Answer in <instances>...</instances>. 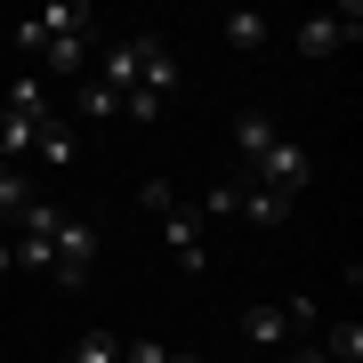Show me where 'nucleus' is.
<instances>
[{"label":"nucleus","mask_w":363,"mask_h":363,"mask_svg":"<svg viewBox=\"0 0 363 363\" xmlns=\"http://www.w3.org/2000/svg\"><path fill=\"white\" fill-rule=\"evenodd\" d=\"M298 331H315L307 298H250L242 307V339L250 347H283V339H298Z\"/></svg>","instance_id":"20e7f679"},{"label":"nucleus","mask_w":363,"mask_h":363,"mask_svg":"<svg viewBox=\"0 0 363 363\" xmlns=\"http://www.w3.org/2000/svg\"><path fill=\"white\" fill-rule=\"evenodd\" d=\"M81 113L89 121H121V97L105 89V81H89V89H81Z\"/></svg>","instance_id":"4468645a"},{"label":"nucleus","mask_w":363,"mask_h":363,"mask_svg":"<svg viewBox=\"0 0 363 363\" xmlns=\"http://www.w3.org/2000/svg\"><path fill=\"white\" fill-rule=\"evenodd\" d=\"M323 355H331V363H363V323H355V315L323 331Z\"/></svg>","instance_id":"f8f14e48"},{"label":"nucleus","mask_w":363,"mask_h":363,"mask_svg":"<svg viewBox=\"0 0 363 363\" xmlns=\"http://www.w3.org/2000/svg\"><path fill=\"white\" fill-rule=\"evenodd\" d=\"M57 267H49V283L57 291H81V274H89V259H97V234H89V218H57Z\"/></svg>","instance_id":"423d86ee"},{"label":"nucleus","mask_w":363,"mask_h":363,"mask_svg":"<svg viewBox=\"0 0 363 363\" xmlns=\"http://www.w3.org/2000/svg\"><path fill=\"white\" fill-rule=\"evenodd\" d=\"M0 105H9V113H33V121H49V81H40V73H16Z\"/></svg>","instance_id":"9b49d317"},{"label":"nucleus","mask_w":363,"mask_h":363,"mask_svg":"<svg viewBox=\"0 0 363 363\" xmlns=\"http://www.w3.org/2000/svg\"><path fill=\"white\" fill-rule=\"evenodd\" d=\"M145 210L162 218V242H169V259H178L186 274H210V218H202V210L186 202L169 178H145Z\"/></svg>","instance_id":"f03ea898"},{"label":"nucleus","mask_w":363,"mask_h":363,"mask_svg":"<svg viewBox=\"0 0 363 363\" xmlns=\"http://www.w3.org/2000/svg\"><path fill=\"white\" fill-rule=\"evenodd\" d=\"M347 40H363V9L347 0V9H315L291 25V57H339Z\"/></svg>","instance_id":"7ed1b4c3"},{"label":"nucleus","mask_w":363,"mask_h":363,"mask_svg":"<svg viewBox=\"0 0 363 363\" xmlns=\"http://www.w3.org/2000/svg\"><path fill=\"white\" fill-rule=\"evenodd\" d=\"M250 186H274L283 202H298V194L315 186V154H307V145H291V138H274L267 154L250 162Z\"/></svg>","instance_id":"39448f33"},{"label":"nucleus","mask_w":363,"mask_h":363,"mask_svg":"<svg viewBox=\"0 0 363 363\" xmlns=\"http://www.w3.org/2000/svg\"><path fill=\"white\" fill-rule=\"evenodd\" d=\"M89 25H97V16L81 9V0H57V9H33L25 25H16V49L40 57L33 73L57 89V81H81V73H89Z\"/></svg>","instance_id":"f257e3e1"},{"label":"nucleus","mask_w":363,"mask_h":363,"mask_svg":"<svg viewBox=\"0 0 363 363\" xmlns=\"http://www.w3.org/2000/svg\"><path fill=\"white\" fill-rule=\"evenodd\" d=\"M291 363H331V355H323V347H298V355H291Z\"/></svg>","instance_id":"2eb2a0df"},{"label":"nucleus","mask_w":363,"mask_h":363,"mask_svg":"<svg viewBox=\"0 0 363 363\" xmlns=\"http://www.w3.org/2000/svg\"><path fill=\"white\" fill-rule=\"evenodd\" d=\"M9 267H16V259H9V234H0V274H9Z\"/></svg>","instance_id":"dca6fc26"},{"label":"nucleus","mask_w":363,"mask_h":363,"mask_svg":"<svg viewBox=\"0 0 363 363\" xmlns=\"http://www.w3.org/2000/svg\"><path fill=\"white\" fill-rule=\"evenodd\" d=\"M274 138H283V130H274V121L259 113V105H250V113H234V154H242V162H259Z\"/></svg>","instance_id":"9d476101"},{"label":"nucleus","mask_w":363,"mask_h":363,"mask_svg":"<svg viewBox=\"0 0 363 363\" xmlns=\"http://www.w3.org/2000/svg\"><path fill=\"white\" fill-rule=\"evenodd\" d=\"M234 210H242L250 226H283L291 218V202L274 194V186H250V178H242V194H234Z\"/></svg>","instance_id":"1a4fd4ad"},{"label":"nucleus","mask_w":363,"mask_h":363,"mask_svg":"<svg viewBox=\"0 0 363 363\" xmlns=\"http://www.w3.org/2000/svg\"><path fill=\"white\" fill-rule=\"evenodd\" d=\"M73 154H81V130H73V121H57V113H49V121H40V138H33V162L65 169Z\"/></svg>","instance_id":"6e6552de"},{"label":"nucleus","mask_w":363,"mask_h":363,"mask_svg":"<svg viewBox=\"0 0 363 363\" xmlns=\"http://www.w3.org/2000/svg\"><path fill=\"white\" fill-rule=\"evenodd\" d=\"M218 40H226V49H267V40H274V16H259V9H226L218 16Z\"/></svg>","instance_id":"0eeeda50"},{"label":"nucleus","mask_w":363,"mask_h":363,"mask_svg":"<svg viewBox=\"0 0 363 363\" xmlns=\"http://www.w3.org/2000/svg\"><path fill=\"white\" fill-rule=\"evenodd\" d=\"M73 363H121V339L113 331H81L73 339Z\"/></svg>","instance_id":"ddd939ff"}]
</instances>
